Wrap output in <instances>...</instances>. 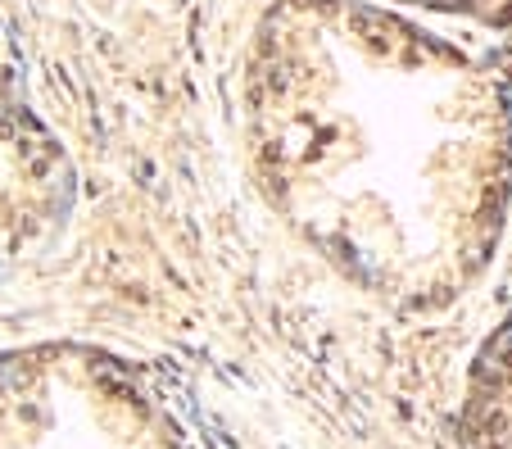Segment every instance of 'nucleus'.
<instances>
[{
  "mask_svg": "<svg viewBox=\"0 0 512 449\" xmlns=\"http://www.w3.org/2000/svg\"><path fill=\"white\" fill-rule=\"evenodd\" d=\"M268 191L327 254L422 273L481 254L499 118L481 73L422 32L345 5H290L250 78Z\"/></svg>",
  "mask_w": 512,
  "mask_h": 449,
  "instance_id": "1",
  "label": "nucleus"
}]
</instances>
